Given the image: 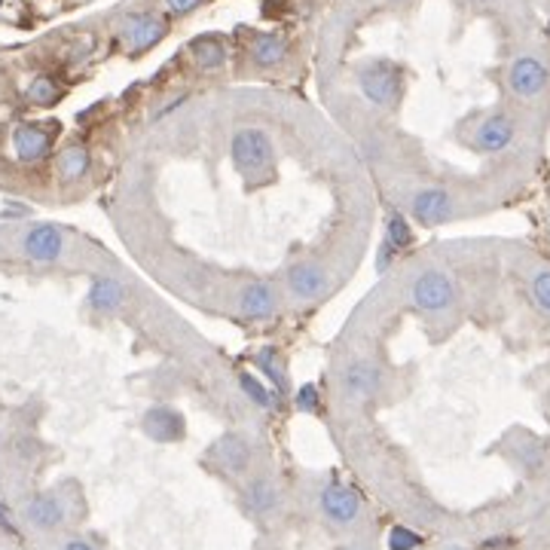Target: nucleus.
Wrapping results in <instances>:
<instances>
[{"label":"nucleus","mask_w":550,"mask_h":550,"mask_svg":"<svg viewBox=\"0 0 550 550\" xmlns=\"http://www.w3.org/2000/svg\"><path fill=\"white\" fill-rule=\"evenodd\" d=\"M58 126H34V122H25L13 132V150L19 162H40L47 160L52 138H56Z\"/></svg>","instance_id":"nucleus-14"},{"label":"nucleus","mask_w":550,"mask_h":550,"mask_svg":"<svg viewBox=\"0 0 550 550\" xmlns=\"http://www.w3.org/2000/svg\"><path fill=\"white\" fill-rule=\"evenodd\" d=\"M425 545V535L416 529L404 526V523H398V526L389 529V550H419Z\"/></svg>","instance_id":"nucleus-28"},{"label":"nucleus","mask_w":550,"mask_h":550,"mask_svg":"<svg viewBox=\"0 0 550 550\" xmlns=\"http://www.w3.org/2000/svg\"><path fill=\"white\" fill-rule=\"evenodd\" d=\"M86 303H89V309L99 312V316H113V312H119V306L126 303V287L113 275H95L89 285V294H86Z\"/></svg>","instance_id":"nucleus-19"},{"label":"nucleus","mask_w":550,"mask_h":550,"mask_svg":"<svg viewBox=\"0 0 550 550\" xmlns=\"http://www.w3.org/2000/svg\"><path fill=\"white\" fill-rule=\"evenodd\" d=\"M22 520L28 523L34 532H56L65 526L67 520V504L58 493H37L25 502Z\"/></svg>","instance_id":"nucleus-9"},{"label":"nucleus","mask_w":550,"mask_h":550,"mask_svg":"<svg viewBox=\"0 0 550 550\" xmlns=\"http://www.w3.org/2000/svg\"><path fill=\"white\" fill-rule=\"evenodd\" d=\"M141 431L153 443H178L187 438V422L183 413L169 404H156L141 416Z\"/></svg>","instance_id":"nucleus-11"},{"label":"nucleus","mask_w":550,"mask_h":550,"mask_svg":"<svg viewBox=\"0 0 550 550\" xmlns=\"http://www.w3.org/2000/svg\"><path fill=\"white\" fill-rule=\"evenodd\" d=\"M514 132H517V129H514L511 117H504V113H493V117H486L477 126L474 147L480 153H502L504 147H511Z\"/></svg>","instance_id":"nucleus-17"},{"label":"nucleus","mask_w":550,"mask_h":550,"mask_svg":"<svg viewBox=\"0 0 550 550\" xmlns=\"http://www.w3.org/2000/svg\"><path fill=\"white\" fill-rule=\"evenodd\" d=\"M251 56L260 67H275L282 65L285 56H287V40L282 34H260L254 40V49H251Z\"/></svg>","instance_id":"nucleus-24"},{"label":"nucleus","mask_w":550,"mask_h":550,"mask_svg":"<svg viewBox=\"0 0 550 550\" xmlns=\"http://www.w3.org/2000/svg\"><path fill=\"white\" fill-rule=\"evenodd\" d=\"M456 282L443 269H425L410 285V303L422 312H443L456 303Z\"/></svg>","instance_id":"nucleus-3"},{"label":"nucleus","mask_w":550,"mask_h":550,"mask_svg":"<svg viewBox=\"0 0 550 550\" xmlns=\"http://www.w3.org/2000/svg\"><path fill=\"white\" fill-rule=\"evenodd\" d=\"M61 550H95V545H89L86 538H67L65 545H61Z\"/></svg>","instance_id":"nucleus-33"},{"label":"nucleus","mask_w":550,"mask_h":550,"mask_svg":"<svg viewBox=\"0 0 550 550\" xmlns=\"http://www.w3.org/2000/svg\"><path fill=\"white\" fill-rule=\"evenodd\" d=\"M28 99L31 104H37V108H52V104L61 99V89L52 77H37V80H31L28 86Z\"/></svg>","instance_id":"nucleus-27"},{"label":"nucleus","mask_w":550,"mask_h":550,"mask_svg":"<svg viewBox=\"0 0 550 550\" xmlns=\"http://www.w3.org/2000/svg\"><path fill=\"white\" fill-rule=\"evenodd\" d=\"M517 462L526 474H538L547 462V450L541 447V443H523V447L517 450Z\"/></svg>","instance_id":"nucleus-29"},{"label":"nucleus","mask_w":550,"mask_h":550,"mask_svg":"<svg viewBox=\"0 0 550 550\" xmlns=\"http://www.w3.org/2000/svg\"><path fill=\"white\" fill-rule=\"evenodd\" d=\"M413 223H410V217L404 212H398V208H391L386 214V221H382V242L391 244V248L398 251H407L410 244H413Z\"/></svg>","instance_id":"nucleus-20"},{"label":"nucleus","mask_w":550,"mask_h":550,"mask_svg":"<svg viewBox=\"0 0 550 550\" xmlns=\"http://www.w3.org/2000/svg\"><path fill=\"white\" fill-rule=\"evenodd\" d=\"M529 296L545 316H550V266H538L529 275Z\"/></svg>","instance_id":"nucleus-26"},{"label":"nucleus","mask_w":550,"mask_h":550,"mask_svg":"<svg viewBox=\"0 0 550 550\" xmlns=\"http://www.w3.org/2000/svg\"><path fill=\"white\" fill-rule=\"evenodd\" d=\"M202 4V0H165V6L174 13V16H187V13H193L196 6Z\"/></svg>","instance_id":"nucleus-32"},{"label":"nucleus","mask_w":550,"mask_h":550,"mask_svg":"<svg viewBox=\"0 0 550 550\" xmlns=\"http://www.w3.org/2000/svg\"><path fill=\"white\" fill-rule=\"evenodd\" d=\"M235 306H239V316L248 318V321L273 318L275 309H278V291L269 282H251V285L242 287Z\"/></svg>","instance_id":"nucleus-16"},{"label":"nucleus","mask_w":550,"mask_h":550,"mask_svg":"<svg viewBox=\"0 0 550 550\" xmlns=\"http://www.w3.org/2000/svg\"><path fill=\"white\" fill-rule=\"evenodd\" d=\"M318 511L334 529H348L361 520L364 514V502H361V493L355 486H346V483H325L318 493Z\"/></svg>","instance_id":"nucleus-2"},{"label":"nucleus","mask_w":550,"mask_h":550,"mask_svg":"<svg viewBox=\"0 0 550 550\" xmlns=\"http://www.w3.org/2000/svg\"><path fill=\"white\" fill-rule=\"evenodd\" d=\"M61 251H65V233L52 223L31 226L22 239V254L34 260V264H56Z\"/></svg>","instance_id":"nucleus-12"},{"label":"nucleus","mask_w":550,"mask_h":550,"mask_svg":"<svg viewBox=\"0 0 550 550\" xmlns=\"http://www.w3.org/2000/svg\"><path fill=\"white\" fill-rule=\"evenodd\" d=\"M443 550H471V547H465V545H447Z\"/></svg>","instance_id":"nucleus-34"},{"label":"nucleus","mask_w":550,"mask_h":550,"mask_svg":"<svg viewBox=\"0 0 550 550\" xmlns=\"http://www.w3.org/2000/svg\"><path fill=\"white\" fill-rule=\"evenodd\" d=\"M212 465L226 477H242L248 474L251 465H254V447L244 434H223L221 441L214 443L212 452H208Z\"/></svg>","instance_id":"nucleus-7"},{"label":"nucleus","mask_w":550,"mask_h":550,"mask_svg":"<svg viewBox=\"0 0 550 550\" xmlns=\"http://www.w3.org/2000/svg\"><path fill=\"white\" fill-rule=\"evenodd\" d=\"M239 389L257 410H275L278 400H282L273 389H269V382H264V379L254 377V373H248V370L239 373Z\"/></svg>","instance_id":"nucleus-21"},{"label":"nucleus","mask_w":550,"mask_h":550,"mask_svg":"<svg viewBox=\"0 0 550 550\" xmlns=\"http://www.w3.org/2000/svg\"><path fill=\"white\" fill-rule=\"evenodd\" d=\"M0 532H6V535H19V526H16V520H13V511L6 508L4 502H0Z\"/></svg>","instance_id":"nucleus-31"},{"label":"nucleus","mask_w":550,"mask_h":550,"mask_svg":"<svg viewBox=\"0 0 550 550\" xmlns=\"http://www.w3.org/2000/svg\"><path fill=\"white\" fill-rule=\"evenodd\" d=\"M398 260V251L391 248V244H386L379 239V244H377V251H373V269H377V275H386L389 269H391V264Z\"/></svg>","instance_id":"nucleus-30"},{"label":"nucleus","mask_w":550,"mask_h":550,"mask_svg":"<svg viewBox=\"0 0 550 550\" xmlns=\"http://www.w3.org/2000/svg\"><path fill=\"white\" fill-rule=\"evenodd\" d=\"M190 52H193L196 65L202 67V71H217V67L226 61V47L221 37H196L193 43H190Z\"/></svg>","instance_id":"nucleus-23"},{"label":"nucleus","mask_w":550,"mask_h":550,"mask_svg":"<svg viewBox=\"0 0 550 550\" xmlns=\"http://www.w3.org/2000/svg\"><path fill=\"white\" fill-rule=\"evenodd\" d=\"M339 391L352 404H370L386 391V373L373 361H352L339 377Z\"/></svg>","instance_id":"nucleus-4"},{"label":"nucleus","mask_w":550,"mask_h":550,"mask_svg":"<svg viewBox=\"0 0 550 550\" xmlns=\"http://www.w3.org/2000/svg\"><path fill=\"white\" fill-rule=\"evenodd\" d=\"M339 550H370V547H361V545H348V547H339Z\"/></svg>","instance_id":"nucleus-35"},{"label":"nucleus","mask_w":550,"mask_h":550,"mask_svg":"<svg viewBox=\"0 0 550 550\" xmlns=\"http://www.w3.org/2000/svg\"><path fill=\"white\" fill-rule=\"evenodd\" d=\"M287 287H291V294L296 300L316 303V300H325V296L334 291V275H330L321 264L303 260V264H294L287 269Z\"/></svg>","instance_id":"nucleus-8"},{"label":"nucleus","mask_w":550,"mask_h":550,"mask_svg":"<svg viewBox=\"0 0 550 550\" xmlns=\"http://www.w3.org/2000/svg\"><path fill=\"white\" fill-rule=\"evenodd\" d=\"M165 31H169V25H165L160 16H150V13H138L132 19L126 22V28H122V40H126V49L138 56V52H147L150 47H156Z\"/></svg>","instance_id":"nucleus-15"},{"label":"nucleus","mask_w":550,"mask_h":550,"mask_svg":"<svg viewBox=\"0 0 550 550\" xmlns=\"http://www.w3.org/2000/svg\"><path fill=\"white\" fill-rule=\"evenodd\" d=\"M230 162L239 171V178L251 187H264L275 178L278 171V156H275V141L266 129L248 126L239 129L230 138Z\"/></svg>","instance_id":"nucleus-1"},{"label":"nucleus","mask_w":550,"mask_h":550,"mask_svg":"<svg viewBox=\"0 0 550 550\" xmlns=\"http://www.w3.org/2000/svg\"><path fill=\"white\" fill-rule=\"evenodd\" d=\"M89 165H92V156H89V150H86L83 144H71V147H65V150L58 153V174H61V181H80V178H86Z\"/></svg>","instance_id":"nucleus-22"},{"label":"nucleus","mask_w":550,"mask_h":550,"mask_svg":"<svg viewBox=\"0 0 550 550\" xmlns=\"http://www.w3.org/2000/svg\"><path fill=\"white\" fill-rule=\"evenodd\" d=\"M547 223H550V221H547Z\"/></svg>","instance_id":"nucleus-36"},{"label":"nucleus","mask_w":550,"mask_h":550,"mask_svg":"<svg viewBox=\"0 0 550 550\" xmlns=\"http://www.w3.org/2000/svg\"><path fill=\"white\" fill-rule=\"evenodd\" d=\"M410 217L419 226H441L456 217V196L443 187H422L410 196Z\"/></svg>","instance_id":"nucleus-6"},{"label":"nucleus","mask_w":550,"mask_h":550,"mask_svg":"<svg viewBox=\"0 0 550 550\" xmlns=\"http://www.w3.org/2000/svg\"><path fill=\"white\" fill-rule=\"evenodd\" d=\"M294 410L303 416H318L321 410H325V398H321V389L316 382H303V386L294 391Z\"/></svg>","instance_id":"nucleus-25"},{"label":"nucleus","mask_w":550,"mask_h":550,"mask_svg":"<svg viewBox=\"0 0 550 550\" xmlns=\"http://www.w3.org/2000/svg\"><path fill=\"white\" fill-rule=\"evenodd\" d=\"M358 86L367 101H373L377 108H391L400 92V67L386 58L370 61L358 71Z\"/></svg>","instance_id":"nucleus-5"},{"label":"nucleus","mask_w":550,"mask_h":550,"mask_svg":"<svg viewBox=\"0 0 550 550\" xmlns=\"http://www.w3.org/2000/svg\"><path fill=\"white\" fill-rule=\"evenodd\" d=\"M547 80H550L547 65L535 56H520L508 71V86L520 99H535V95L545 92Z\"/></svg>","instance_id":"nucleus-13"},{"label":"nucleus","mask_w":550,"mask_h":550,"mask_svg":"<svg viewBox=\"0 0 550 550\" xmlns=\"http://www.w3.org/2000/svg\"><path fill=\"white\" fill-rule=\"evenodd\" d=\"M242 508L254 520L273 517V514L282 508V489H278L275 480L266 474L251 477L242 489Z\"/></svg>","instance_id":"nucleus-10"},{"label":"nucleus","mask_w":550,"mask_h":550,"mask_svg":"<svg viewBox=\"0 0 550 550\" xmlns=\"http://www.w3.org/2000/svg\"><path fill=\"white\" fill-rule=\"evenodd\" d=\"M254 367L266 377L269 389L275 391L278 398H287L291 395V373H287V364H285V355L278 346H264L254 352Z\"/></svg>","instance_id":"nucleus-18"}]
</instances>
